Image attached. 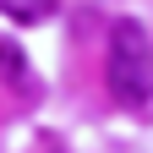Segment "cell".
Wrapping results in <instances>:
<instances>
[{
    "label": "cell",
    "instance_id": "6da1fadb",
    "mask_svg": "<svg viewBox=\"0 0 153 153\" xmlns=\"http://www.w3.org/2000/svg\"><path fill=\"white\" fill-rule=\"evenodd\" d=\"M104 76H109L115 104H126V109H142L153 99V44H148L142 22L120 16L109 27V71Z\"/></svg>",
    "mask_w": 153,
    "mask_h": 153
},
{
    "label": "cell",
    "instance_id": "7a4b0ae2",
    "mask_svg": "<svg viewBox=\"0 0 153 153\" xmlns=\"http://www.w3.org/2000/svg\"><path fill=\"white\" fill-rule=\"evenodd\" d=\"M0 82H6V88H16V93H27V88H33L22 49H16V44H6V38H0Z\"/></svg>",
    "mask_w": 153,
    "mask_h": 153
},
{
    "label": "cell",
    "instance_id": "3957f363",
    "mask_svg": "<svg viewBox=\"0 0 153 153\" xmlns=\"http://www.w3.org/2000/svg\"><path fill=\"white\" fill-rule=\"evenodd\" d=\"M55 6H60V0H0V11H6L11 22H22V27L49 22V16H55Z\"/></svg>",
    "mask_w": 153,
    "mask_h": 153
}]
</instances>
